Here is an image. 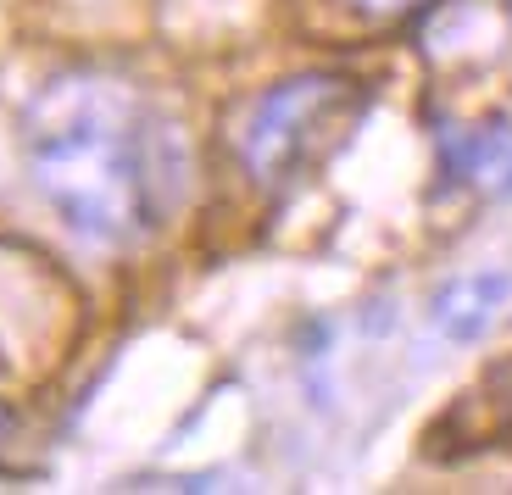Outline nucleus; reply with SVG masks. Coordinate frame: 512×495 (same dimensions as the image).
Segmentation results:
<instances>
[{
	"label": "nucleus",
	"instance_id": "f257e3e1",
	"mask_svg": "<svg viewBox=\"0 0 512 495\" xmlns=\"http://www.w3.org/2000/svg\"><path fill=\"white\" fill-rule=\"evenodd\" d=\"M34 190L90 245H134L184 195V140L134 84L62 73L23 117Z\"/></svg>",
	"mask_w": 512,
	"mask_h": 495
},
{
	"label": "nucleus",
	"instance_id": "f03ea898",
	"mask_svg": "<svg viewBox=\"0 0 512 495\" xmlns=\"http://www.w3.org/2000/svg\"><path fill=\"white\" fill-rule=\"evenodd\" d=\"M362 106H368V89L346 73H301L256 95V106L234 134L251 184L290 190L307 167H318L340 145V134L357 123Z\"/></svg>",
	"mask_w": 512,
	"mask_h": 495
},
{
	"label": "nucleus",
	"instance_id": "20e7f679",
	"mask_svg": "<svg viewBox=\"0 0 512 495\" xmlns=\"http://www.w3.org/2000/svg\"><path fill=\"white\" fill-rule=\"evenodd\" d=\"M440 162L462 184H485V190H512V123H485L446 134Z\"/></svg>",
	"mask_w": 512,
	"mask_h": 495
},
{
	"label": "nucleus",
	"instance_id": "0eeeda50",
	"mask_svg": "<svg viewBox=\"0 0 512 495\" xmlns=\"http://www.w3.org/2000/svg\"><path fill=\"white\" fill-rule=\"evenodd\" d=\"M6 434H12V418H6V412H0V445H6Z\"/></svg>",
	"mask_w": 512,
	"mask_h": 495
},
{
	"label": "nucleus",
	"instance_id": "39448f33",
	"mask_svg": "<svg viewBox=\"0 0 512 495\" xmlns=\"http://www.w3.org/2000/svg\"><path fill=\"white\" fill-rule=\"evenodd\" d=\"M346 6L362 23H401V17H412L418 6H429V0H346Z\"/></svg>",
	"mask_w": 512,
	"mask_h": 495
},
{
	"label": "nucleus",
	"instance_id": "7ed1b4c3",
	"mask_svg": "<svg viewBox=\"0 0 512 495\" xmlns=\"http://www.w3.org/2000/svg\"><path fill=\"white\" fill-rule=\"evenodd\" d=\"M507 301H512V273L507 267H479V273H462L435 295V323L446 340H479L501 318Z\"/></svg>",
	"mask_w": 512,
	"mask_h": 495
},
{
	"label": "nucleus",
	"instance_id": "423d86ee",
	"mask_svg": "<svg viewBox=\"0 0 512 495\" xmlns=\"http://www.w3.org/2000/svg\"><path fill=\"white\" fill-rule=\"evenodd\" d=\"M501 384H507V412H512V368H501Z\"/></svg>",
	"mask_w": 512,
	"mask_h": 495
}]
</instances>
